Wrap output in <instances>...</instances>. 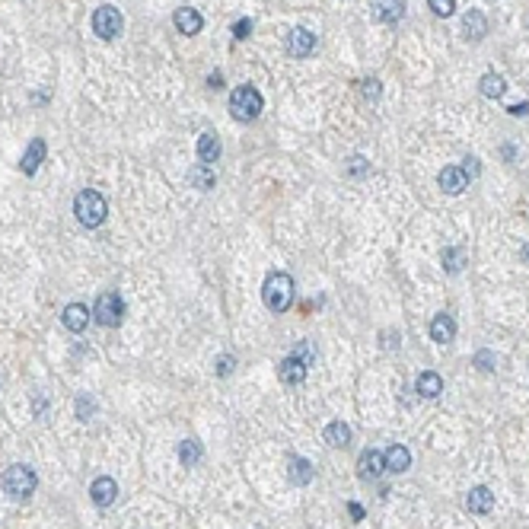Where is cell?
I'll return each instance as SVG.
<instances>
[{
    "label": "cell",
    "instance_id": "1",
    "mask_svg": "<svg viewBox=\"0 0 529 529\" xmlns=\"http://www.w3.org/2000/svg\"><path fill=\"white\" fill-rule=\"evenodd\" d=\"M261 300L271 313H287L290 303H294V277L284 275V271H275V275L265 277L261 284Z\"/></svg>",
    "mask_w": 529,
    "mask_h": 529
},
{
    "label": "cell",
    "instance_id": "2",
    "mask_svg": "<svg viewBox=\"0 0 529 529\" xmlns=\"http://www.w3.org/2000/svg\"><path fill=\"white\" fill-rule=\"evenodd\" d=\"M261 109H265V99H261L259 86H252V83H242V86H236V90L230 93V115H233L236 122H242V124L255 122V118L261 115Z\"/></svg>",
    "mask_w": 529,
    "mask_h": 529
},
{
    "label": "cell",
    "instance_id": "3",
    "mask_svg": "<svg viewBox=\"0 0 529 529\" xmlns=\"http://www.w3.org/2000/svg\"><path fill=\"white\" fill-rule=\"evenodd\" d=\"M74 214L77 220H80L83 227H103L105 217H109V204H105V198L96 192V188H83L80 195L74 198Z\"/></svg>",
    "mask_w": 529,
    "mask_h": 529
},
{
    "label": "cell",
    "instance_id": "4",
    "mask_svg": "<svg viewBox=\"0 0 529 529\" xmlns=\"http://www.w3.org/2000/svg\"><path fill=\"white\" fill-rule=\"evenodd\" d=\"M35 485H39V478H35V472L29 466H10L4 472V491L10 497H16V501H26L35 491Z\"/></svg>",
    "mask_w": 529,
    "mask_h": 529
},
{
    "label": "cell",
    "instance_id": "5",
    "mask_svg": "<svg viewBox=\"0 0 529 529\" xmlns=\"http://www.w3.org/2000/svg\"><path fill=\"white\" fill-rule=\"evenodd\" d=\"M93 316H96V322L105 325V329L118 325V322H122V316H124V300H122V294H118V290H105V294H99Z\"/></svg>",
    "mask_w": 529,
    "mask_h": 529
},
{
    "label": "cell",
    "instance_id": "6",
    "mask_svg": "<svg viewBox=\"0 0 529 529\" xmlns=\"http://www.w3.org/2000/svg\"><path fill=\"white\" fill-rule=\"evenodd\" d=\"M124 29V20H122V10L112 7V4H105V7H99L96 13H93V32L99 35V39L112 41L118 39Z\"/></svg>",
    "mask_w": 529,
    "mask_h": 529
},
{
    "label": "cell",
    "instance_id": "7",
    "mask_svg": "<svg viewBox=\"0 0 529 529\" xmlns=\"http://www.w3.org/2000/svg\"><path fill=\"white\" fill-rule=\"evenodd\" d=\"M284 48H287L290 58H310L313 51H316V35L310 32V29H290L287 32V41H284Z\"/></svg>",
    "mask_w": 529,
    "mask_h": 529
},
{
    "label": "cell",
    "instance_id": "8",
    "mask_svg": "<svg viewBox=\"0 0 529 529\" xmlns=\"http://www.w3.org/2000/svg\"><path fill=\"white\" fill-rule=\"evenodd\" d=\"M437 185L443 188L447 195H462L469 188V176L462 166H443L437 176Z\"/></svg>",
    "mask_w": 529,
    "mask_h": 529
},
{
    "label": "cell",
    "instance_id": "9",
    "mask_svg": "<svg viewBox=\"0 0 529 529\" xmlns=\"http://www.w3.org/2000/svg\"><path fill=\"white\" fill-rule=\"evenodd\" d=\"M90 316L93 313L83 306V303H67L61 313V322L67 332H74V335H80V332H86V325H90Z\"/></svg>",
    "mask_w": 529,
    "mask_h": 529
},
{
    "label": "cell",
    "instance_id": "10",
    "mask_svg": "<svg viewBox=\"0 0 529 529\" xmlns=\"http://www.w3.org/2000/svg\"><path fill=\"white\" fill-rule=\"evenodd\" d=\"M358 472H360V478H367V481L383 478L386 475V456L379 453V450H367V453L358 459Z\"/></svg>",
    "mask_w": 529,
    "mask_h": 529
},
{
    "label": "cell",
    "instance_id": "11",
    "mask_svg": "<svg viewBox=\"0 0 529 529\" xmlns=\"http://www.w3.org/2000/svg\"><path fill=\"white\" fill-rule=\"evenodd\" d=\"M90 497H93V504H96V507H112V504H115V497H118L115 478H109V475H99V478L90 485Z\"/></svg>",
    "mask_w": 529,
    "mask_h": 529
},
{
    "label": "cell",
    "instance_id": "12",
    "mask_svg": "<svg viewBox=\"0 0 529 529\" xmlns=\"http://www.w3.org/2000/svg\"><path fill=\"white\" fill-rule=\"evenodd\" d=\"M373 16L386 26H396L405 16V0H373Z\"/></svg>",
    "mask_w": 529,
    "mask_h": 529
},
{
    "label": "cell",
    "instance_id": "13",
    "mask_svg": "<svg viewBox=\"0 0 529 529\" xmlns=\"http://www.w3.org/2000/svg\"><path fill=\"white\" fill-rule=\"evenodd\" d=\"M462 35H466L469 41H481L488 35V16L481 13V10H469V13L462 16Z\"/></svg>",
    "mask_w": 529,
    "mask_h": 529
},
{
    "label": "cell",
    "instance_id": "14",
    "mask_svg": "<svg viewBox=\"0 0 529 529\" xmlns=\"http://www.w3.org/2000/svg\"><path fill=\"white\" fill-rule=\"evenodd\" d=\"M466 510L469 514H491L495 510V495H491V488H485V485H478V488H472L466 495Z\"/></svg>",
    "mask_w": 529,
    "mask_h": 529
},
{
    "label": "cell",
    "instance_id": "15",
    "mask_svg": "<svg viewBox=\"0 0 529 529\" xmlns=\"http://www.w3.org/2000/svg\"><path fill=\"white\" fill-rule=\"evenodd\" d=\"M383 456H386V472L402 475L412 469V453H408V447H402V443H392Z\"/></svg>",
    "mask_w": 529,
    "mask_h": 529
},
{
    "label": "cell",
    "instance_id": "16",
    "mask_svg": "<svg viewBox=\"0 0 529 529\" xmlns=\"http://www.w3.org/2000/svg\"><path fill=\"white\" fill-rule=\"evenodd\" d=\"M172 22H176V29H179L182 35H198L201 26H204L201 13L198 10H192V7H179L176 10V16H172Z\"/></svg>",
    "mask_w": 529,
    "mask_h": 529
},
{
    "label": "cell",
    "instance_id": "17",
    "mask_svg": "<svg viewBox=\"0 0 529 529\" xmlns=\"http://www.w3.org/2000/svg\"><path fill=\"white\" fill-rule=\"evenodd\" d=\"M45 153H48V147H45V141H41V138H35L32 144L26 147V153H22V159H20V169L26 172V176H32V172L39 169L41 163H45Z\"/></svg>",
    "mask_w": 529,
    "mask_h": 529
},
{
    "label": "cell",
    "instance_id": "18",
    "mask_svg": "<svg viewBox=\"0 0 529 529\" xmlns=\"http://www.w3.org/2000/svg\"><path fill=\"white\" fill-rule=\"evenodd\" d=\"M306 370H310V367L303 364V360H296L294 354H290V358H284L281 364H277V377H281L284 383H290V386H300L303 379H306Z\"/></svg>",
    "mask_w": 529,
    "mask_h": 529
},
{
    "label": "cell",
    "instance_id": "19",
    "mask_svg": "<svg viewBox=\"0 0 529 529\" xmlns=\"http://www.w3.org/2000/svg\"><path fill=\"white\" fill-rule=\"evenodd\" d=\"M287 475H290V485H310L313 475H316V469H313L310 459H303V456H290Z\"/></svg>",
    "mask_w": 529,
    "mask_h": 529
},
{
    "label": "cell",
    "instance_id": "20",
    "mask_svg": "<svg viewBox=\"0 0 529 529\" xmlns=\"http://www.w3.org/2000/svg\"><path fill=\"white\" fill-rule=\"evenodd\" d=\"M431 338L437 344H450L456 338V322H453V316H447V313H440V316H433V322H431Z\"/></svg>",
    "mask_w": 529,
    "mask_h": 529
},
{
    "label": "cell",
    "instance_id": "21",
    "mask_svg": "<svg viewBox=\"0 0 529 529\" xmlns=\"http://www.w3.org/2000/svg\"><path fill=\"white\" fill-rule=\"evenodd\" d=\"M440 261H443V271H447V275H459V271L466 268L469 255L462 246H447L443 252H440Z\"/></svg>",
    "mask_w": 529,
    "mask_h": 529
},
{
    "label": "cell",
    "instance_id": "22",
    "mask_svg": "<svg viewBox=\"0 0 529 529\" xmlns=\"http://www.w3.org/2000/svg\"><path fill=\"white\" fill-rule=\"evenodd\" d=\"M188 182H192L198 192H207V188H214L217 185V176H214V166H207V163H198V166H192L188 169Z\"/></svg>",
    "mask_w": 529,
    "mask_h": 529
},
{
    "label": "cell",
    "instance_id": "23",
    "mask_svg": "<svg viewBox=\"0 0 529 529\" xmlns=\"http://www.w3.org/2000/svg\"><path fill=\"white\" fill-rule=\"evenodd\" d=\"M478 90H481V96H485V99H501L504 93H507V80H504L501 74H495V70H491V74H485L478 80Z\"/></svg>",
    "mask_w": 529,
    "mask_h": 529
},
{
    "label": "cell",
    "instance_id": "24",
    "mask_svg": "<svg viewBox=\"0 0 529 529\" xmlns=\"http://www.w3.org/2000/svg\"><path fill=\"white\" fill-rule=\"evenodd\" d=\"M220 150H223V147H220L217 134H201V138H198V157H201V163H207V166L217 163Z\"/></svg>",
    "mask_w": 529,
    "mask_h": 529
},
{
    "label": "cell",
    "instance_id": "25",
    "mask_svg": "<svg viewBox=\"0 0 529 529\" xmlns=\"http://www.w3.org/2000/svg\"><path fill=\"white\" fill-rule=\"evenodd\" d=\"M418 392L424 396V399H437L440 392H443V379H440V373L433 370H424L418 377Z\"/></svg>",
    "mask_w": 529,
    "mask_h": 529
},
{
    "label": "cell",
    "instance_id": "26",
    "mask_svg": "<svg viewBox=\"0 0 529 529\" xmlns=\"http://www.w3.org/2000/svg\"><path fill=\"white\" fill-rule=\"evenodd\" d=\"M325 443H329V447H348L351 443V427L344 424V421H332V424L325 427Z\"/></svg>",
    "mask_w": 529,
    "mask_h": 529
},
{
    "label": "cell",
    "instance_id": "27",
    "mask_svg": "<svg viewBox=\"0 0 529 529\" xmlns=\"http://www.w3.org/2000/svg\"><path fill=\"white\" fill-rule=\"evenodd\" d=\"M179 462L185 469H195L201 462V443L198 440H182L179 443Z\"/></svg>",
    "mask_w": 529,
    "mask_h": 529
},
{
    "label": "cell",
    "instance_id": "28",
    "mask_svg": "<svg viewBox=\"0 0 529 529\" xmlns=\"http://www.w3.org/2000/svg\"><path fill=\"white\" fill-rule=\"evenodd\" d=\"M290 354H294L296 360H303L306 367L316 364V344H313V341H296V348L290 351Z\"/></svg>",
    "mask_w": 529,
    "mask_h": 529
},
{
    "label": "cell",
    "instance_id": "29",
    "mask_svg": "<svg viewBox=\"0 0 529 529\" xmlns=\"http://www.w3.org/2000/svg\"><path fill=\"white\" fill-rule=\"evenodd\" d=\"M344 172H348L351 179H360V176H367V172H370V159H367V157H351L348 166H344Z\"/></svg>",
    "mask_w": 529,
    "mask_h": 529
},
{
    "label": "cell",
    "instance_id": "30",
    "mask_svg": "<svg viewBox=\"0 0 529 529\" xmlns=\"http://www.w3.org/2000/svg\"><path fill=\"white\" fill-rule=\"evenodd\" d=\"M379 93H383V83H379L377 77H367V80L360 83V96H364V99H370V103H377V99H379Z\"/></svg>",
    "mask_w": 529,
    "mask_h": 529
},
{
    "label": "cell",
    "instance_id": "31",
    "mask_svg": "<svg viewBox=\"0 0 529 529\" xmlns=\"http://www.w3.org/2000/svg\"><path fill=\"white\" fill-rule=\"evenodd\" d=\"M427 7H431V13L433 16H453L456 13V0H427Z\"/></svg>",
    "mask_w": 529,
    "mask_h": 529
},
{
    "label": "cell",
    "instance_id": "32",
    "mask_svg": "<svg viewBox=\"0 0 529 529\" xmlns=\"http://www.w3.org/2000/svg\"><path fill=\"white\" fill-rule=\"evenodd\" d=\"M93 412H96V402H93L90 396H77V418H80V421H90Z\"/></svg>",
    "mask_w": 529,
    "mask_h": 529
},
{
    "label": "cell",
    "instance_id": "33",
    "mask_svg": "<svg viewBox=\"0 0 529 529\" xmlns=\"http://www.w3.org/2000/svg\"><path fill=\"white\" fill-rule=\"evenodd\" d=\"M233 367H236L233 354H220V358L214 360V373H217V377H230V373H233Z\"/></svg>",
    "mask_w": 529,
    "mask_h": 529
},
{
    "label": "cell",
    "instance_id": "34",
    "mask_svg": "<svg viewBox=\"0 0 529 529\" xmlns=\"http://www.w3.org/2000/svg\"><path fill=\"white\" fill-rule=\"evenodd\" d=\"M475 367H478L481 373H491L495 370V354H491V351H478V354H475Z\"/></svg>",
    "mask_w": 529,
    "mask_h": 529
},
{
    "label": "cell",
    "instance_id": "35",
    "mask_svg": "<svg viewBox=\"0 0 529 529\" xmlns=\"http://www.w3.org/2000/svg\"><path fill=\"white\" fill-rule=\"evenodd\" d=\"M249 32H252V20L233 22V35H236V39H249Z\"/></svg>",
    "mask_w": 529,
    "mask_h": 529
},
{
    "label": "cell",
    "instance_id": "36",
    "mask_svg": "<svg viewBox=\"0 0 529 529\" xmlns=\"http://www.w3.org/2000/svg\"><path fill=\"white\" fill-rule=\"evenodd\" d=\"M510 115H514V118H526L529 115V103H516V105H510Z\"/></svg>",
    "mask_w": 529,
    "mask_h": 529
},
{
    "label": "cell",
    "instance_id": "37",
    "mask_svg": "<svg viewBox=\"0 0 529 529\" xmlns=\"http://www.w3.org/2000/svg\"><path fill=\"white\" fill-rule=\"evenodd\" d=\"M462 169H466V176L472 179V176H478V172H481V166H478V159H466V166H462Z\"/></svg>",
    "mask_w": 529,
    "mask_h": 529
},
{
    "label": "cell",
    "instance_id": "38",
    "mask_svg": "<svg viewBox=\"0 0 529 529\" xmlns=\"http://www.w3.org/2000/svg\"><path fill=\"white\" fill-rule=\"evenodd\" d=\"M207 86H211V90H220V86H223V74H211L207 77Z\"/></svg>",
    "mask_w": 529,
    "mask_h": 529
},
{
    "label": "cell",
    "instance_id": "39",
    "mask_svg": "<svg viewBox=\"0 0 529 529\" xmlns=\"http://www.w3.org/2000/svg\"><path fill=\"white\" fill-rule=\"evenodd\" d=\"M348 514L354 516V520H364V507H360V504H348Z\"/></svg>",
    "mask_w": 529,
    "mask_h": 529
},
{
    "label": "cell",
    "instance_id": "40",
    "mask_svg": "<svg viewBox=\"0 0 529 529\" xmlns=\"http://www.w3.org/2000/svg\"><path fill=\"white\" fill-rule=\"evenodd\" d=\"M520 261H523V265H529V242L520 249Z\"/></svg>",
    "mask_w": 529,
    "mask_h": 529
},
{
    "label": "cell",
    "instance_id": "41",
    "mask_svg": "<svg viewBox=\"0 0 529 529\" xmlns=\"http://www.w3.org/2000/svg\"><path fill=\"white\" fill-rule=\"evenodd\" d=\"M526 29H529V16H526Z\"/></svg>",
    "mask_w": 529,
    "mask_h": 529
}]
</instances>
